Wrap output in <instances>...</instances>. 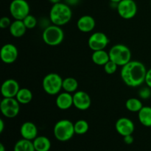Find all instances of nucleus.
Returning <instances> with one entry per match:
<instances>
[{
    "instance_id": "obj_8",
    "label": "nucleus",
    "mask_w": 151,
    "mask_h": 151,
    "mask_svg": "<svg viewBox=\"0 0 151 151\" xmlns=\"http://www.w3.org/2000/svg\"><path fill=\"white\" fill-rule=\"evenodd\" d=\"M10 13L14 19L23 20L29 14V4L26 0H13L9 7Z\"/></svg>"
},
{
    "instance_id": "obj_21",
    "label": "nucleus",
    "mask_w": 151,
    "mask_h": 151,
    "mask_svg": "<svg viewBox=\"0 0 151 151\" xmlns=\"http://www.w3.org/2000/svg\"><path fill=\"white\" fill-rule=\"evenodd\" d=\"M35 151H49L51 147V142L47 137L44 136L37 137L32 141Z\"/></svg>"
},
{
    "instance_id": "obj_26",
    "label": "nucleus",
    "mask_w": 151,
    "mask_h": 151,
    "mask_svg": "<svg viewBox=\"0 0 151 151\" xmlns=\"http://www.w3.org/2000/svg\"><path fill=\"white\" fill-rule=\"evenodd\" d=\"M74 128H75V134L78 135H83L88 132L89 129V125L87 121L84 119H80L74 124Z\"/></svg>"
},
{
    "instance_id": "obj_12",
    "label": "nucleus",
    "mask_w": 151,
    "mask_h": 151,
    "mask_svg": "<svg viewBox=\"0 0 151 151\" xmlns=\"http://www.w3.org/2000/svg\"><path fill=\"white\" fill-rule=\"evenodd\" d=\"M91 104V97L86 91H77L73 94V106L78 110H87L89 109Z\"/></svg>"
},
{
    "instance_id": "obj_31",
    "label": "nucleus",
    "mask_w": 151,
    "mask_h": 151,
    "mask_svg": "<svg viewBox=\"0 0 151 151\" xmlns=\"http://www.w3.org/2000/svg\"><path fill=\"white\" fill-rule=\"evenodd\" d=\"M148 86L149 88H151V69H148L146 74V78H145V82Z\"/></svg>"
},
{
    "instance_id": "obj_9",
    "label": "nucleus",
    "mask_w": 151,
    "mask_h": 151,
    "mask_svg": "<svg viewBox=\"0 0 151 151\" xmlns=\"http://www.w3.org/2000/svg\"><path fill=\"white\" fill-rule=\"evenodd\" d=\"M118 14L124 19H131L137 13V4L134 0H121L117 4Z\"/></svg>"
},
{
    "instance_id": "obj_16",
    "label": "nucleus",
    "mask_w": 151,
    "mask_h": 151,
    "mask_svg": "<svg viewBox=\"0 0 151 151\" xmlns=\"http://www.w3.org/2000/svg\"><path fill=\"white\" fill-rule=\"evenodd\" d=\"M55 104L60 110H67L73 106V95L66 91L60 93L56 97Z\"/></svg>"
},
{
    "instance_id": "obj_34",
    "label": "nucleus",
    "mask_w": 151,
    "mask_h": 151,
    "mask_svg": "<svg viewBox=\"0 0 151 151\" xmlns=\"http://www.w3.org/2000/svg\"><path fill=\"white\" fill-rule=\"evenodd\" d=\"M4 128V122L3 119H0V133H2Z\"/></svg>"
},
{
    "instance_id": "obj_10",
    "label": "nucleus",
    "mask_w": 151,
    "mask_h": 151,
    "mask_svg": "<svg viewBox=\"0 0 151 151\" xmlns=\"http://www.w3.org/2000/svg\"><path fill=\"white\" fill-rule=\"evenodd\" d=\"M109 44V38L106 34L102 32H95L91 34L88 40V47L93 51L105 50Z\"/></svg>"
},
{
    "instance_id": "obj_37",
    "label": "nucleus",
    "mask_w": 151,
    "mask_h": 151,
    "mask_svg": "<svg viewBox=\"0 0 151 151\" xmlns=\"http://www.w3.org/2000/svg\"><path fill=\"white\" fill-rule=\"evenodd\" d=\"M109 1H111V2H114V3H119V1H121V0H109Z\"/></svg>"
},
{
    "instance_id": "obj_15",
    "label": "nucleus",
    "mask_w": 151,
    "mask_h": 151,
    "mask_svg": "<svg viewBox=\"0 0 151 151\" xmlns=\"http://www.w3.org/2000/svg\"><path fill=\"white\" fill-rule=\"evenodd\" d=\"M20 134L23 139L33 141L38 137V128L33 122H25L21 126Z\"/></svg>"
},
{
    "instance_id": "obj_29",
    "label": "nucleus",
    "mask_w": 151,
    "mask_h": 151,
    "mask_svg": "<svg viewBox=\"0 0 151 151\" xmlns=\"http://www.w3.org/2000/svg\"><path fill=\"white\" fill-rule=\"evenodd\" d=\"M139 95L141 99L143 100H147L151 96V88L147 87H145L140 89L139 92Z\"/></svg>"
},
{
    "instance_id": "obj_6",
    "label": "nucleus",
    "mask_w": 151,
    "mask_h": 151,
    "mask_svg": "<svg viewBox=\"0 0 151 151\" xmlns=\"http://www.w3.org/2000/svg\"><path fill=\"white\" fill-rule=\"evenodd\" d=\"M63 81L58 74H47L42 81L43 89L47 94L58 95L60 90L63 89Z\"/></svg>"
},
{
    "instance_id": "obj_30",
    "label": "nucleus",
    "mask_w": 151,
    "mask_h": 151,
    "mask_svg": "<svg viewBox=\"0 0 151 151\" xmlns=\"http://www.w3.org/2000/svg\"><path fill=\"white\" fill-rule=\"evenodd\" d=\"M11 21H10V18L7 17V16H4L0 19V27L1 29H5V28L10 27V24H11Z\"/></svg>"
},
{
    "instance_id": "obj_17",
    "label": "nucleus",
    "mask_w": 151,
    "mask_h": 151,
    "mask_svg": "<svg viewBox=\"0 0 151 151\" xmlns=\"http://www.w3.org/2000/svg\"><path fill=\"white\" fill-rule=\"evenodd\" d=\"M96 25L95 19L89 15L83 16L78 19L77 27L83 32H90L94 29Z\"/></svg>"
},
{
    "instance_id": "obj_22",
    "label": "nucleus",
    "mask_w": 151,
    "mask_h": 151,
    "mask_svg": "<svg viewBox=\"0 0 151 151\" xmlns=\"http://www.w3.org/2000/svg\"><path fill=\"white\" fill-rule=\"evenodd\" d=\"M16 98L20 104H28L32 100V93L27 88H20L19 92L16 94Z\"/></svg>"
},
{
    "instance_id": "obj_35",
    "label": "nucleus",
    "mask_w": 151,
    "mask_h": 151,
    "mask_svg": "<svg viewBox=\"0 0 151 151\" xmlns=\"http://www.w3.org/2000/svg\"><path fill=\"white\" fill-rule=\"evenodd\" d=\"M49 1H50V2H51L52 4H57V3L60 2L61 0H49Z\"/></svg>"
},
{
    "instance_id": "obj_5",
    "label": "nucleus",
    "mask_w": 151,
    "mask_h": 151,
    "mask_svg": "<svg viewBox=\"0 0 151 151\" xmlns=\"http://www.w3.org/2000/svg\"><path fill=\"white\" fill-rule=\"evenodd\" d=\"M53 133L58 141H69L75 134L74 124L69 119H60L55 124Z\"/></svg>"
},
{
    "instance_id": "obj_27",
    "label": "nucleus",
    "mask_w": 151,
    "mask_h": 151,
    "mask_svg": "<svg viewBox=\"0 0 151 151\" xmlns=\"http://www.w3.org/2000/svg\"><path fill=\"white\" fill-rule=\"evenodd\" d=\"M23 22L24 23L25 26H26L27 29H32L33 28H35L36 27L37 23H38V21H37L36 18L31 14H29L27 16H26L23 19Z\"/></svg>"
},
{
    "instance_id": "obj_32",
    "label": "nucleus",
    "mask_w": 151,
    "mask_h": 151,
    "mask_svg": "<svg viewBox=\"0 0 151 151\" xmlns=\"http://www.w3.org/2000/svg\"><path fill=\"white\" fill-rule=\"evenodd\" d=\"M124 137V142L126 143L127 145H131L134 142V137H132V135H128L125 136Z\"/></svg>"
},
{
    "instance_id": "obj_3",
    "label": "nucleus",
    "mask_w": 151,
    "mask_h": 151,
    "mask_svg": "<svg viewBox=\"0 0 151 151\" xmlns=\"http://www.w3.org/2000/svg\"><path fill=\"white\" fill-rule=\"evenodd\" d=\"M110 60L114 62L118 66H123L131 60V52L129 47L124 44L114 45L109 52Z\"/></svg>"
},
{
    "instance_id": "obj_2",
    "label": "nucleus",
    "mask_w": 151,
    "mask_h": 151,
    "mask_svg": "<svg viewBox=\"0 0 151 151\" xmlns=\"http://www.w3.org/2000/svg\"><path fill=\"white\" fill-rule=\"evenodd\" d=\"M72 17L71 7L66 3L59 2L52 6L50 11V22L58 26H63L70 22Z\"/></svg>"
},
{
    "instance_id": "obj_7",
    "label": "nucleus",
    "mask_w": 151,
    "mask_h": 151,
    "mask_svg": "<svg viewBox=\"0 0 151 151\" xmlns=\"http://www.w3.org/2000/svg\"><path fill=\"white\" fill-rule=\"evenodd\" d=\"M0 111L6 118L13 119L19 114L20 103L16 97H4L0 103Z\"/></svg>"
},
{
    "instance_id": "obj_13",
    "label": "nucleus",
    "mask_w": 151,
    "mask_h": 151,
    "mask_svg": "<svg viewBox=\"0 0 151 151\" xmlns=\"http://www.w3.org/2000/svg\"><path fill=\"white\" fill-rule=\"evenodd\" d=\"M115 128L118 134L122 137H125L128 135H132L135 129V125L131 119L127 117H121L116 122Z\"/></svg>"
},
{
    "instance_id": "obj_38",
    "label": "nucleus",
    "mask_w": 151,
    "mask_h": 151,
    "mask_svg": "<svg viewBox=\"0 0 151 151\" xmlns=\"http://www.w3.org/2000/svg\"><path fill=\"white\" fill-rule=\"evenodd\" d=\"M150 4H151V1H150Z\"/></svg>"
},
{
    "instance_id": "obj_36",
    "label": "nucleus",
    "mask_w": 151,
    "mask_h": 151,
    "mask_svg": "<svg viewBox=\"0 0 151 151\" xmlns=\"http://www.w3.org/2000/svg\"><path fill=\"white\" fill-rule=\"evenodd\" d=\"M0 151H5V148H4V146L3 145V144H0Z\"/></svg>"
},
{
    "instance_id": "obj_33",
    "label": "nucleus",
    "mask_w": 151,
    "mask_h": 151,
    "mask_svg": "<svg viewBox=\"0 0 151 151\" xmlns=\"http://www.w3.org/2000/svg\"><path fill=\"white\" fill-rule=\"evenodd\" d=\"M80 0H65V3L67 4L68 5L71 6H75L79 3Z\"/></svg>"
},
{
    "instance_id": "obj_18",
    "label": "nucleus",
    "mask_w": 151,
    "mask_h": 151,
    "mask_svg": "<svg viewBox=\"0 0 151 151\" xmlns=\"http://www.w3.org/2000/svg\"><path fill=\"white\" fill-rule=\"evenodd\" d=\"M27 29L23 20H17V19H15V21L12 22L9 27L10 35L15 38H20L23 36L26 32Z\"/></svg>"
},
{
    "instance_id": "obj_28",
    "label": "nucleus",
    "mask_w": 151,
    "mask_h": 151,
    "mask_svg": "<svg viewBox=\"0 0 151 151\" xmlns=\"http://www.w3.org/2000/svg\"><path fill=\"white\" fill-rule=\"evenodd\" d=\"M104 71L109 75H112V74L115 73L117 70L118 65L116 64L114 61L112 60H109L107 63L104 65Z\"/></svg>"
},
{
    "instance_id": "obj_1",
    "label": "nucleus",
    "mask_w": 151,
    "mask_h": 151,
    "mask_svg": "<svg viewBox=\"0 0 151 151\" xmlns=\"http://www.w3.org/2000/svg\"><path fill=\"white\" fill-rule=\"evenodd\" d=\"M147 72L144 63L138 60H131L122 66L120 76L125 85L135 88L145 82Z\"/></svg>"
},
{
    "instance_id": "obj_25",
    "label": "nucleus",
    "mask_w": 151,
    "mask_h": 151,
    "mask_svg": "<svg viewBox=\"0 0 151 151\" xmlns=\"http://www.w3.org/2000/svg\"><path fill=\"white\" fill-rule=\"evenodd\" d=\"M125 107H126L127 110L129 111L138 113L143 107V104L140 99L132 97V98H129L128 100H127L126 103H125Z\"/></svg>"
},
{
    "instance_id": "obj_4",
    "label": "nucleus",
    "mask_w": 151,
    "mask_h": 151,
    "mask_svg": "<svg viewBox=\"0 0 151 151\" xmlns=\"http://www.w3.org/2000/svg\"><path fill=\"white\" fill-rule=\"evenodd\" d=\"M42 39L47 45L55 47L63 42L64 32L60 26L55 24L49 25L43 31Z\"/></svg>"
},
{
    "instance_id": "obj_20",
    "label": "nucleus",
    "mask_w": 151,
    "mask_h": 151,
    "mask_svg": "<svg viewBox=\"0 0 151 151\" xmlns=\"http://www.w3.org/2000/svg\"><path fill=\"white\" fill-rule=\"evenodd\" d=\"M138 119L142 125L151 127V107L143 106L138 112Z\"/></svg>"
},
{
    "instance_id": "obj_39",
    "label": "nucleus",
    "mask_w": 151,
    "mask_h": 151,
    "mask_svg": "<svg viewBox=\"0 0 151 151\" xmlns=\"http://www.w3.org/2000/svg\"><path fill=\"white\" fill-rule=\"evenodd\" d=\"M150 64H151V63H150Z\"/></svg>"
},
{
    "instance_id": "obj_11",
    "label": "nucleus",
    "mask_w": 151,
    "mask_h": 151,
    "mask_svg": "<svg viewBox=\"0 0 151 151\" xmlns=\"http://www.w3.org/2000/svg\"><path fill=\"white\" fill-rule=\"evenodd\" d=\"M19 51L14 44H6L2 46L0 51V58L2 62L7 64L13 63L18 58Z\"/></svg>"
},
{
    "instance_id": "obj_24",
    "label": "nucleus",
    "mask_w": 151,
    "mask_h": 151,
    "mask_svg": "<svg viewBox=\"0 0 151 151\" xmlns=\"http://www.w3.org/2000/svg\"><path fill=\"white\" fill-rule=\"evenodd\" d=\"M78 88V82L75 78L68 77L63 81V89L69 93H75Z\"/></svg>"
},
{
    "instance_id": "obj_14",
    "label": "nucleus",
    "mask_w": 151,
    "mask_h": 151,
    "mask_svg": "<svg viewBox=\"0 0 151 151\" xmlns=\"http://www.w3.org/2000/svg\"><path fill=\"white\" fill-rule=\"evenodd\" d=\"M20 88L18 81L14 79H7L1 85V95L3 97H16Z\"/></svg>"
},
{
    "instance_id": "obj_19",
    "label": "nucleus",
    "mask_w": 151,
    "mask_h": 151,
    "mask_svg": "<svg viewBox=\"0 0 151 151\" xmlns=\"http://www.w3.org/2000/svg\"><path fill=\"white\" fill-rule=\"evenodd\" d=\"M91 60L93 63L97 66H104L106 63L110 60L109 53L105 50L94 51L91 55Z\"/></svg>"
},
{
    "instance_id": "obj_23",
    "label": "nucleus",
    "mask_w": 151,
    "mask_h": 151,
    "mask_svg": "<svg viewBox=\"0 0 151 151\" xmlns=\"http://www.w3.org/2000/svg\"><path fill=\"white\" fill-rule=\"evenodd\" d=\"M14 151H35V149L33 142L31 140L22 139L16 143Z\"/></svg>"
}]
</instances>
